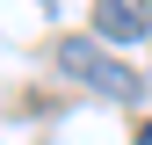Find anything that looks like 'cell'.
I'll list each match as a JSON object with an SVG mask.
<instances>
[{"mask_svg":"<svg viewBox=\"0 0 152 145\" xmlns=\"http://www.w3.org/2000/svg\"><path fill=\"white\" fill-rule=\"evenodd\" d=\"M94 36H116V44L152 36V0H94Z\"/></svg>","mask_w":152,"mask_h":145,"instance_id":"2","label":"cell"},{"mask_svg":"<svg viewBox=\"0 0 152 145\" xmlns=\"http://www.w3.org/2000/svg\"><path fill=\"white\" fill-rule=\"evenodd\" d=\"M138 145H152V123H138Z\"/></svg>","mask_w":152,"mask_h":145,"instance_id":"3","label":"cell"},{"mask_svg":"<svg viewBox=\"0 0 152 145\" xmlns=\"http://www.w3.org/2000/svg\"><path fill=\"white\" fill-rule=\"evenodd\" d=\"M58 65H65L80 87H102L109 102H130V94L145 87L123 58H109V51H102V44H87V36H58Z\"/></svg>","mask_w":152,"mask_h":145,"instance_id":"1","label":"cell"}]
</instances>
